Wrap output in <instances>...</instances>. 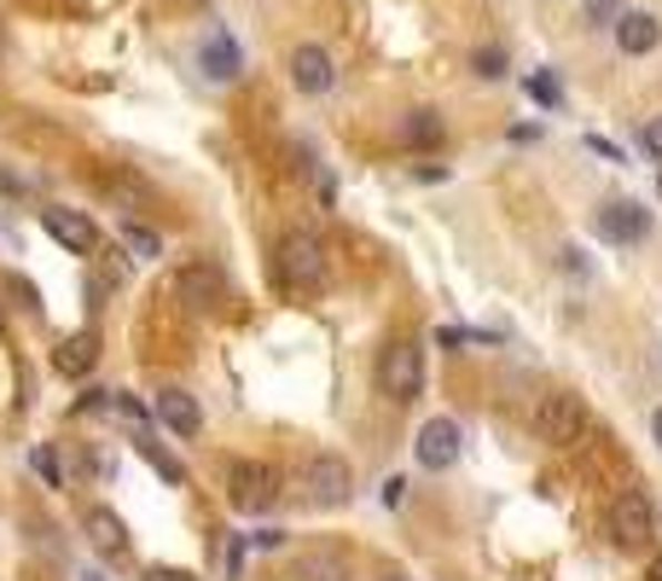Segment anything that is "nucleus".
I'll return each instance as SVG.
<instances>
[{
  "label": "nucleus",
  "instance_id": "f257e3e1",
  "mask_svg": "<svg viewBox=\"0 0 662 581\" xmlns=\"http://www.w3.org/2000/svg\"><path fill=\"white\" fill-rule=\"evenodd\" d=\"M279 280L291 291H320L325 286V244L314 233H285L279 239Z\"/></svg>",
  "mask_w": 662,
  "mask_h": 581
},
{
  "label": "nucleus",
  "instance_id": "f03ea898",
  "mask_svg": "<svg viewBox=\"0 0 662 581\" xmlns=\"http://www.w3.org/2000/svg\"><path fill=\"white\" fill-rule=\"evenodd\" d=\"M651 535H656L651 494L645 489H622L616 500H610V541L628 547V552H640V547H651Z\"/></svg>",
  "mask_w": 662,
  "mask_h": 581
},
{
  "label": "nucleus",
  "instance_id": "7ed1b4c3",
  "mask_svg": "<svg viewBox=\"0 0 662 581\" xmlns=\"http://www.w3.org/2000/svg\"><path fill=\"white\" fill-rule=\"evenodd\" d=\"M378 390L390 401H419L424 390V349L419 343H390L378 355Z\"/></svg>",
  "mask_w": 662,
  "mask_h": 581
},
{
  "label": "nucleus",
  "instance_id": "20e7f679",
  "mask_svg": "<svg viewBox=\"0 0 662 581\" xmlns=\"http://www.w3.org/2000/svg\"><path fill=\"white\" fill-rule=\"evenodd\" d=\"M227 500H233V512H244V518L268 512L279 500V471L262 465V460H239L233 471H227Z\"/></svg>",
  "mask_w": 662,
  "mask_h": 581
},
{
  "label": "nucleus",
  "instance_id": "39448f33",
  "mask_svg": "<svg viewBox=\"0 0 662 581\" xmlns=\"http://www.w3.org/2000/svg\"><path fill=\"white\" fill-rule=\"evenodd\" d=\"M581 424H588V408H581V395H570V390H552V395H541V408H534V437L552 442V448L575 442Z\"/></svg>",
  "mask_w": 662,
  "mask_h": 581
},
{
  "label": "nucleus",
  "instance_id": "423d86ee",
  "mask_svg": "<svg viewBox=\"0 0 662 581\" xmlns=\"http://www.w3.org/2000/svg\"><path fill=\"white\" fill-rule=\"evenodd\" d=\"M302 489H309V500L314 507H349V494H354V471H349V460L343 453H314L309 460V471H302Z\"/></svg>",
  "mask_w": 662,
  "mask_h": 581
},
{
  "label": "nucleus",
  "instance_id": "0eeeda50",
  "mask_svg": "<svg viewBox=\"0 0 662 581\" xmlns=\"http://www.w3.org/2000/svg\"><path fill=\"white\" fill-rule=\"evenodd\" d=\"M413 453H419V465H424V471H448V465H460V453H465L460 419H430L424 431H419V442H413Z\"/></svg>",
  "mask_w": 662,
  "mask_h": 581
},
{
  "label": "nucleus",
  "instance_id": "6e6552de",
  "mask_svg": "<svg viewBox=\"0 0 662 581\" xmlns=\"http://www.w3.org/2000/svg\"><path fill=\"white\" fill-rule=\"evenodd\" d=\"M599 233L610 244H645L651 233V210L645 204H633V198H610V204L599 210Z\"/></svg>",
  "mask_w": 662,
  "mask_h": 581
},
{
  "label": "nucleus",
  "instance_id": "1a4fd4ad",
  "mask_svg": "<svg viewBox=\"0 0 662 581\" xmlns=\"http://www.w3.org/2000/svg\"><path fill=\"white\" fill-rule=\"evenodd\" d=\"M291 82H297V93H331L338 64H331V53L320 41H297L291 47Z\"/></svg>",
  "mask_w": 662,
  "mask_h": 581
},
{
  "label": "nucleus",
  "instance_id": "9d476101",
  "mask_svg": "<svg viewBox=\"0 0 662 581\" xmlns=\"http://www.w3.org/2000/svg\"><path fill=\"white\" fill-rule=\"evenodd\" d=\"M41 227L53 233L64 250H76V257H93L99 250V227L82 216V210H41Z\"/></svg>",
  "mask_w": 662,
  "mask_h": 581
},
{
  "label": "nucleus",
  "instance_id": "9b49d317",
  "mask_svg": "<svg viewBox=\"0 0 662 581\" xmlns=\"http://www.w3.org/2000/svg\"><path fill=\"white\" fill-rule=\"evenodd\" d=\"M616 47H622L628 59L656 53V47H662V23H656V12H640V7L616 12Z\"/></svg>",
  "mask_w": 662,
  "mask_h": 581
},
{
  "label": "nucleus",
  "instance_id": "f8f14e48",
  "mask_svg": "<svg viewBox=\"0 0 662 581\" xmlns=\"http://www.w3.org/2000/svg\"><path fill=\"white\" fill-rule=\"evenodd\" d=\"M198 64H203V76H210L215 88H227V82H239L244 53L233 47V36H227V30H210V36H203V47H198Z\"/></svg>",
  "mask_w": 662,
  "mask_h": 581
},
{
  "label": "nucleus",
  "instance_id": "ddd939ff",
  "mask_svg": "<svg viewBox=\"0 0 662 581\" xmlns=\"http://www.w3.org/2000/svg\"><path fill=\"white\" fill-rule=\"evenodd\" d=\"M221 273L210 268V262H187L181 273H174V297H181L187 302V309H215V302H221Z\"/></svg>",
  "mask_w": 662,
  "mask_h": 581
},
{
  "label": "nucleus",
  "instance_id": "4468645a",
  "mask_svg": "<svg viewBox=\"0 0 662 581\" xmlns=\"http://www.w3.org/2000/svg\"><path fill=\"white\" fill-rule=\"evenodd\" d=\"M82 535L93 541L99 559H122V552H129V523H122L111 507H93V512L82 518Z\"/></svg>",
  "mask_w": 662,
  "mask_h": 581
},
{
  "label": "nucleus",
  "instance_id": "2eb2a0df",
  "mask_svg": "<svg viewBox=\"0 0 662 581\" xmlns=\"http://www.w3.org/2000/svg\"><path fill=\"white\" fill-rule=\"evenodd\" d=\"M151 413H158L174 437H198L203 431V408H198L192 390H163L158 401H151Z\"/></svg>",
  "mask_w": 662,
  "mask_h": 581
},
{
  "label": "nucleus",
  "instance_id": "dca6fc26",
  "mask_svg": "<svg viewBox=\"0 0 662 581\" xmlns=\"http://www.w3.org/2000/svg\"><path fill=\"white\" fill-rule=\"evenodd\" d=\"M53 367H59L64 378H88V372L99 367V332H76V338H64V343L53 349Z\"/></svg>",
  "mask_w": 662,
  "mask_h": 581
},
{
  "label": "nucleus",
  "instance_id": "f3484780",
  "mask_svg": "<svg viewBox=\"0 0 662 581\" xmlns=\"http://www.w3.org/2000/svg\"><path fill=\"white\" fill-rule=\"evenodd\" d=\"M442 134H448V129H442L437 111H407V117H401V146H407V151H437Z\"/></svg>",
  "mask_w": 662,
  "mask_h": 581
},
{
  "label": "nucleus",
  "instance_id": "a211bd4d",
  "mask_svg": "<svg viewBox=\"0 0 662 581\" xmlns=\"http://www.w3.org/2000/svg\"><path fill=\"white\" fill-rule=\"evenodd\" d=\"M297 581H349V559L343 552H309L297 564Z\"/></svg>",
  "mask_w": 662,
  "mask_h": 581
},
{
  "label": "nucleus",
  "instance_id": "6ab92c4d",
  "mask_svg": "<svg viewBox=\"0 0 662 581\" xmlns=\"http://www.w3.org/2000/svg\"><path fill=\"white\" fill-rule=\"evenodd\" d=\"M523 93L534 99V106H546V111H558V106H564V88H558V76H546V70L523 76Z\"/></svg>",
  "mask_w": 662,
  "mask_h": 581
},
{
  "label": "nucleus",
  "instance_id": "aec40b11",
  "mask_svg": "<svg viewBox=\"0 0 662 581\" xmlns=\"http://www.w3.org/2000/svg\"><path fill=\"white\" fill-rule=\"evenodd\" d=\"M140 453H146V460H151V471H158V477H163V483H174V489H181V483H187V465H181V460H174V453H163L158 442H146V437H140Z\"/></svg>",
  "mask_w": 662,
  "mask_h": 581
},
{
  "label": "nucleus",
  "instance_id": "412c9836",
  "mask_svg": "<svg viewBox=\"0 0 662 581\" xmlns=\"http://www.w3.org/2000/svg\"><path fill=\"white\" fill-rule=\"evenodd\" d=\"M122 244L134 250L140 262H151V257H163V239L151 233V227H140V221H122Z\"/></svg>",
  "mask_w": 662,
  "mask_h": 581
},
{
  "label": "nucleus",
  "instance_id": "4be33fe9",
  "mask_svg": "<svg viewBox=\"0 0 662 581\" xmlns=\"http://www.w3.org/2000/svg\"><path fill=\"white\" fill-rule=\"evenodd\" d=\"M505 64H512V53H505L500 41H494V47H477V53H471V70L482 76V82H500Z\"/></svg>",
  "mask_w": 662,
  "mask_h": 581
},
{
  "label": "nucleus",
  "instance_id": "5701e85b",
  "mask_svg": "<svg viewBox=\"0 0 662 581\" xmlns=\"http://www.w3.org/2000/svg\"><path fill=\"white\" fill-rule=\"evenodd\" d=\"M30 465H36V477H41L47 489H59V483H64V471H59V453L47 448V442H41V448L30 453Z\"/></svg>",
  "mask_w": 662,
  "mask_h": 581
},
{
  "label": "nucleus",
  "instance_id": "b1692460",
  "mask_svg": "<svg viewBox=\"0 0 662 581\" xmlns=\"http://www.w3.org/2000/svg\"><path fill=\"white\" fill-rule=\"evenodd\" d=\"M558 268H564V273H570V280H588V273H593V262H588V250H575V244H564V250H558Z\"/></svg>",
  "mask_w": 662,
  "mask_h": 581
},
{
  "label": "nucleus",
  "instance_id": "393cba45",
  "mask_svg": "<svg viewBox=\"0 0 662 581\" xmlns=\"http://www.w3.org/2000/svg\"><path fill=\"white\" fill-rule=\"evenodd\" d=\"M640 146H645V151H651V158L662 163V117H651V122H645V129H640Z\"/></svg>",
  "mask_w": 662,
  "mask_h": 581
},
{
  "label": "nucleus",
  "instance_id": "a878e982",
  "mask_svg": "<svg viewBox=\"0 0 662 581\" xmlns=\"http://www.w3.org/2000/svg\"><path fill=\"white\" fill-rule=\"evenodd\" d=\"M384 507H390V512L407 507V477H390V483H384Z\"/></svg>",
  "mask_w": 662,
  "mask_h": 581
},
{
  "label": "nucleus",
  "instance_id": "bb28decb",
  "mask_svg": "<svg viewBox=\"0 0 662 581\" xmlns=\"http://www.w3.org/2000/svg\"><path fill=\"white\" fill-rule=\"evenodd\" d=\"M146 581H198L192 570H169V564H158V570H146Z\"/></svg>",
  "mask_w": 662,
  "mask_h": 581
},
{
  "label": "nucleus",
  "instance_id": "cd10ccee",
  "mask_svg": "<svg viewBox=\"0 0 662 581\" xmlns=\"http://www.w3.org/2000/svg\"><path fill=\"white\" fill-rule=\"evenodd\" d=\"M588 146L599 151V158H610V163H622V151H616V146H610V140H599V134H588Z\"/></svg>",
  "mask_w": 662,
  "mask_h": 581
},
{
  "label": "nucleus",
  "instance_id": "c85d7f7f",
  "mask_svg": "<svg viewBox=\"0 0 662 581\" xmlns=\"http://www.w3.org/2000/svg\"><path fill=\"white\" fill-rule=\"evenodd\" d=\"M465 338H471V332H460V325H442V332H437V343H442V349H453V343H465Z\"/></svg>",
  "mask_w": 662,
  "mask_h": 581
},
{
  "label": "nucleus",
  "instance_id": "c756f323",
  "mask_svg": "<svg viewBox=\"0 0 662 581\" xmlns=\"http://www.w3.org/2000/svg\"><path fill=\"white\" fill-rule=\"evenodd\" d=\"M651 437H656V448H662V408L651 413Z\"/></svg>",
  "mask_w": 662,
  "mask_h": 581
},
{
  "label": "nucleus",
  "instance_id": "7c9ffc66",
  "mask_svg": "<svg viewBox=\"0 0 662 581\" xmlns=\"http://www.w3.org/2000/svg\"><path fill=\"white\" fill-rule=\"evenodd\" d=\"M384 581H413V575H401V570H390V575H384Z\"/></svg>",
  "mask_w": 662,
  "mask_h": 581
},
{
  "label": "nucleus",
  "instance_id": "2f4dec72",
  "mask_svg": "<svg viewBox=\"0 0 662 581\" xmlns=\"http://www.w3.org/2000/svg\"><path fill=\"white\" fill-rule=\"evenodd\" d=\"M651 581H662V559H656V564H651Z\"/></svg>",
  "mask_w": 662,
  "mask_h": 581
},
{
  "label": "nucleus",
  "instance_id": "473e14b6",
  "mask_svg": "<svg viewBox=\"0 0 662 581\" xmlns=\"http://www.w3.org/2000/svg\"><path fill=\"white\" fill-rule=\"evenodd\" d=\"M0 338H7V314H0Z\"/></svg>",
  "mask_w": 662,
  "mask_h": 581
},
{
  "label": "nucleus",
  "instance_id": "72a5a7b5",
  "mask_svg": "<svg viewBox=\"0 0 662 581\" xmlns=\"http://www.w3.org/2000/svg\"><path fill=\"white\" fill-rule=\"evenodd\" d=\"M0 53H7V41H0Z\"/></svg>",
  "mask_w": 662,
  "mask_h": 581
}]
</instances>
